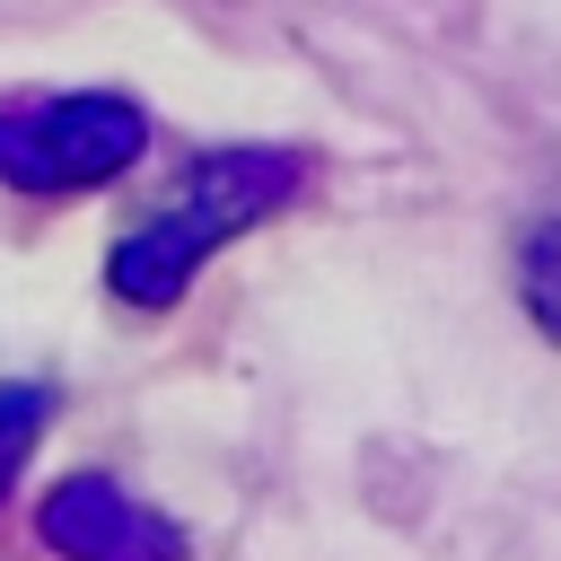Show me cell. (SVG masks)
Wrapping results in <instances>:
<instances>
[{
  "label": "cell",
  "instance_id": "cell-1",
  "mask_svg": "<svg viewBox=\"0 0 561 561\" xmlns=\"http://www.w3.org/2000/svg\"><path fill=\"white\" fill-rule=\"evenodd\" d=\"M298 184H307V167L289 149H210V158H193L184 184L114 245V263H105L114 298L123 307H167L228 237H245L254 219H272Z\"/></svg>",
  "mask_w": 561,
  "mask_h": 561
},
{
  "label": "cell",
  "instance_id": "cell-2",
  "mask_svg": "<svg viewBox=\"0 0 561 561\" xmlns=\"http://www.w3.org/2000/svg\"><path fill=\"white\" fill-rule=\"evenodd\" d=\"M149 149V114L131 96L79 88V96H35V105H0V184L18 193H79L123 175Z\"/></svg>",
  "mask_w": 561,
  "mask_h": 561
},
{
  "label": "cell",
  "instance_id": "cell-3",
  "mask_svg": "<svg viewBox=\"0 0 561 561\" xmlns=\"http://www.w3.org/2000/svg\"><path fill=\"white\" fill-rule=\"evenodd\" d=\"M35 535L61 561H184V526L105 473H70L35 500Z\"/></svg>",
  "mask_w": 561,
  "mask_h": 561
},
{
  "label": "cell",
  "instance_id": "cell-4",
  "mask_svg": "<svg viewBox=\"0 0 561 561\" xmlns=\"http://www.w3.org/2000/svg\"><path fill=\"white\" fill-rule=\"evenodd\" d=\"M517 289H526V316L561 342V210L526 237V254H517Z\"/></svg>",
  "mask_w": 561,
  "mask_h": 561
},
{
  "label": "cell",
  "instance_id": "cell-5",
  "mask_svg": "<svg viewBox=\"0 0 561 561\" xmlns=\"http://www.w3.org/2000/svg\"><path fill=\"white\" fill-rule=\"evenodd\" d=\"M44 421H53V386H0V491H9L18 465L35 456Z\"/></svg>",
  "mask_w": 561,
  "mask_h": 561
}]
</instances>
